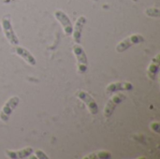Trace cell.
I'll return each instance as SVG.
<instances>
[{
  "label": "cell",
  "instance_id": "obj_12",
  "mask_svg": "<svg viewBox=\"0 0 160 159\" xmlns=\"http://www.w3.org/2000/svg\"><path fill=\"white\" fill-rule=\"evenodd\" d=\"M159 65H160V54L158 53L152 60H151V63L149 64L148 67H147V70H146V74H147V77L154 81L157 77V74L158 72V69H159Z\"/></svg>",
  "mask_w": 160,
  "mask_h": 159
},
{
  "label": "cell",
  "instance_id": "obj_8",
  "mask_svg": "<svg viewBox=\"0 0 160 159\" xmlns=\"http://www.w3.org/2000/svg\"><path fill=\"white\" fill-rule=\"evenodd\" d=\"M132 89L133 84L129 82H115L107 85L106 93L108 95H112L119 91H130Z\"/></svg>",
  "mask_w": 160,
  "mask_h": 159
},
{
  "label": "cell",
  "instance_id": "obj_1",
  "mask_svg": "<svg viewBox=\"0 0 160 159\" xmlns=\"http://www.w3.org/2000/svg\"><path fill=\"white\" fill-rule=\"evenodd\" d=\"M72 51L77 59L78 71L80 73H85L88 69V60H87V55H86L83 48L80 44L75 43L72 46Z\"/></svg>",
  "mask_w": 160,
  "mask_h": 159
},
{
  "label": "cell",
  "instance_id": "obj_15",
  "mask_svg": "<svg viewBox=\"0 0 160 159\" xmlns=\"http://www.w3.org/2000/svg\"><path fill=\"white\" fill-rule=\"evenodd\" d=\"M35 157L38 159H49L48 156L41 150H37L35 151Z\"/></svg>",
  "mask_w": 160,
  "mask_h": 159
},
{
  "label": "cell",
  "instance_id": "obj_16",
  "mask_svg": "<svg viewBox=\"0 0 160 159\" xmlns=\"http://www.w3.org/2000/svg\"><path fill=\"white\" fill-rule=\"evenodd\" d=\"M151 128L154 131H156L157 133H158L159 132V124L158 123H153V124H151Z\"/></svg>",
  "mask_w": 160,
  "mask_h": 159
},
{
  "label": "cell",
  "instance_id": "obj_5",
  "mask_svg": "<svg viewBox=\"0 0 160 159\" xmlns=\"http://www.w3.org/2000/svg\"><path fill=\"white\" fill-rule=\"evenodd\" d=\"M2 24V28H3V32L4 35L6 37V38L8 39V41L9 42V44H11L12 46H16L19 45V38L15 34V31L12 27V23L10 19L5 17L2 19L1 22Z\"/></svg>",
  "mask_w": 160,
  "mask_h": 159
},
{
  "label": "cell",
  "instance_id": "obj_10",
  "mask_svg": "<svg viewBox=\"0 0 160 159\" xmlns=\"http://www.w3.org/2000/svg\"><path fill=\"white\" fill-rule=\"evenodd\" d=\"M13 50L16 52V54L18 56H20L22 60H24L28 65H30V66H36L37 65V60H36L35 56L27 49H25L22 46L16 45V46H14Z\"/></svg>",
  "mask_w": 160,
  "mask_h": 159
},
{
  "label": "cell",
  "instance_id": "obj_2",
  "mask_svg": "<svg viewBox=\"0 0 160 159\" xmlns=\"http://www.w3.org/2000/svg\"><path fill=\"white\" fill-rule=\"evenodd\" d=\"M145 38L140 35V34H133V35H130L129 37H126L125 39L121 40L115 47V51L117 52H126L127 50H128L130 47L136 45V44H140V43H142L144 42Z\"/></svg>",
  "mask_w": 160,
  "mask_h": 159
},
{
  "label": "cell",
  "instance_id": "obj_7",
  "mask_svg": "<svg viewBox=\"0 0 160 159\" xmlns=\"http://www.w3.org/2000/svg\"><path fill=\"white\" fill-rule=\"evenodd\" d=\"M54 17L60 22V24L62 25L64 33L67 36H70L72 34L73 25H72V22H71L69 17L61 9H57V10L54 11Z\"/></svg>",
  "mask_w": 160,
  "mask_h": 159
},
{
  "label": "cell",
  "instance_id": "obj_13",
  "mask_svg": "<svg viewBox=\"0 0 160 159\" xmlns=\"http://www.w3.org/2000/svg\"><path fill=\"white\" fill-rule=\"evenodd\" d=\"M112 158V153L109 151H98L96 153L89 154L85 157H83V159H110Z\"/></svg>",
  "mask_w": 160,
  "mask_h": 159
},
{
  "label": "cell",
  "instance_id": "obj_14",
  "mask_svg": "<svg viewBox=\"0 0 160 159\" xmlns=\"http://www.w3.org/2000/svg\"><path fill=\"white\" fill-rule=\"evenodd\" d=\"M145 14L151 18H159L160 10L157 7H151L145 9Z\"/></svg>",
  "mask_w": 160,
  "mask_h": 159
},
{
  "label": "cell",
  "instance_id": "obj_4",
  "mask_svg": "<svg viewBox=\"0 0 160 159\" xmlns=\"http://www.w3.org/2000/svg\"><path fill=\"white\" fill-rule=\"evenodd\" d=\"M75 96L85 104V106L87 107L89 112L92 115H96V114L98 113V103L96 102V100L93 98V97L89 93H87V92H85L83 90H79V91L76 92Z\"/></svg>",
  "mask_w": 160,
  "mask_h": 159
},
{
  "label": "cell",
  "instance_id": "obj_11",
  "mask_svg": "<svg viewBox=\"0 0 160 159\" xmlns=\"http://www.w3.org/2000/svg\"><path fill=\"white\" fill-rule=\"evenodd\" d=\"M34 150L31 147H26L19 151H11V150H6L5 154L6 157L11 159H22L30 157L33 154Z\"/></svg>",
  "mask_w": 160,
  "mask_h": 159
},
{
  "label": "cell",
  "instance_id": "obj_9",
  "mask_svg": "<svg viewBox=\"0 0 160 159\" xmlns=\"http://www.w3.org/2000/svg\"><path fill=\"white\" fill-rule=\"evenodd\" d=\"M87 19L85 16H80L75 22V25L73 26V30H72V37H73V40L75 43L80 44L81 42V38H82V29L84 27V25L86 24Z\"/></svg>",
  "mask_w": 160,
  "mask_h": 159
},
{
  "label": "cell",
  "instance_id": "obj_17",
  "mask_svg": "<svg viewBox=\"0 0 160 159\" xmlns=\"http://www.w3.org/2000/svg\"><path fill=\"white\" fill-rule=\"evenodd\" d=\"M132 1H134V2H137L138 0H132Z\"/></svg>",
  "mask_w": 160,
  "mask_h": 159
},
{
  "label": "cell",
  "instance_id": "obj_6",
  "mask_svg": "<svg viewBox=\"0 0 160 159\" xmlns=\"http://www.w3.org/2000/svg\"><path fill=\"white\" fill-rule=\"evenodd\" d=\"M126 98V96L124 94H115V95H112V97L108 100L105 108H104V111H103V114L106 118H109L112 116V114L113 113L114 110L116 109V107L121 104Z\"/></svg>",
  "mask_w": 160,
  "mask_h": 159
},
{
  "label": "cell",
  "instance_id": "obj_3",
  "mask_svg": "<svg viewBox=\"0 0 160 159\" xmlns=\"http://www.w3.org/2000/svg\"><path fill=\"white\" fill-rule=\"evenodd\" d=\"M19 102H20V98H19V97H16V96L9 97L5 102V104L2 107V110L0 112V120L2 122L7 123L9 120L10 115L14 112L16 107L19 105Z\"/></svg>",
  "mask_w": 160,
  "mask_h": 159
}]
</instances>
